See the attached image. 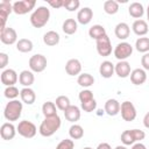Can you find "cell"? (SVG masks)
<instances>
[{"label":"cell","instance_id":"6da1fadb","mask_svg":"<svg viewBox=\"0 0 149 149\" xmlns=\"http://www.w3.org/2000/svg\"><path fill=\"white\" fill-rule=\"evenodd\" d=\"M61 125L62 120L58 115L52 118H44V120L40 125L38 133L44 137H50L61 128Z\"/></svg>","mask_w":149,"mask_h":149},{"label":"cell","instance_id":"7a4b0ae2","mask_svg":"<svg viewBox=\"0 0 149 149\" xmlns=\"http://www.w3.org/2000/svg\"><path fill=\"white\" fill-rule=\"evenodd\" d=\"M50 19V10L45 6H38L34 9L30 15V24L34 28H42L44 27Z\"/></svg>","mask_w":149,"mask_h":149},{"label":"cell","instance_id":"3957f363","mask_svg":"<svg viewBox=\"0 0 149 149\" xmlns=\"http://www.w3.org/2000/svg\"><path fill=\"white\" fill-rule=\"evenodd\" d=\"M22 109H23V102L22 101L17 100V99L9 100V102H7V105L5 106L3 116L9 122L17 121L22 114Z\"/></svg>","mask_w":149,"mask_h":149},{"label":"cell","instance_id":"277c9868","mask_svg":"<svg viewBox=\"0 0 149 149\" xmlns=\"http://www.w3.org/2000/svg\"><path fill=\"white\" fill-rule=\"evenodd\" d=\"M146 137V133L141 129H127L125 132H122L121 134V142L123 143V146H133L136 142H141L142 140H144Z\"/></svg>","mask_w":149,"mask_h":149},{"label":"cell","instance_id":"5b68a950","mask_svg":"<svg viewBox=\"0 0 149 149\" xmlns=\"http://www.w3.org/2000/svg\"><path fill=\"white\" fill-rule=\"evenodd\" d=\"M28 64H29L30 71L36 72V73H40V72H43L47 69L48 61H47V57L44 55H42V54H35V55H33L29 58Z\"/></svg>","mask_w":149,"mask_h":149},{"label":"cell","instance_id":"8992f818","mask_svg":"<svg viewBox=\"0 0 149 149\" xmlns=\"http://www.w3.org/2000/svg\"><path fill=\"white\" fill-rule=\"evenodd\" d=\"M113 54L118 61H126L133 54V45L126 41H122L115 45Z\"/></svg>","mask_w":149,"mask_h":149},{"label":"cell","instance_id":"52a82bcc","mask_svg":"<svg viewBox=\"0 0 149 149\" xmlns=\"http://www.w3.org/2000/svg\"><path fill=\"white\" fill-rule=\"evenodd\" d=\"M16 130H17L19 135H21L24 139H33L37 133L36 126L31 121H28V120L20 121L19 125L16 126Z\"/></svg>","mask_w":149,"mask_h":149},{"label":"cell","instance_id":"ba28073f","mask_svg":"<svg viewBox=\"0 0 149 149\" xmlns=\"http://www.w3.org/2000/svg\"><path fill=\"white\" fill-rule=\"evenodd\" d=\"M36 6L35 0H21L13 2V13L16 15H24L31 12Z\"/></svg>","mask_w":149,"mask_h":149},{"label":"cell","instance_id":"9c48e42d","mask_svg":"<svg viewBox=\"0 0 149 149\" xmlns=\"http://www.w3.org/2000/svg\"><path fill=\"white\" fill-rule=\"evenodd\" d=\"M120 113H121V118L127 122L134 121L136 119V115H137V112H136V108H135L134 104L128 101V100L121 102Z\"/></svg>","mask_w":149,"mask_h":149},{"label":"cell","instance_id":"30bf717a","mask_svg":"<svg viewBox=\"0 0 149 149\" xmlns=\"http://www.w3.org/2000/svg\"><path fill=\"white\" fill-rule=\"evenodd\" d=\"M0 41L6 45H12L14 43H17V34L16 30L12 27H5L0 30Z\"/></svg>","mask_w":149,"mask_h":149},{"label":"cell","instance_id":"8fae6325","mask_svg":"<svg viewBox=\"0 0 149 149\" xmlns=\"http://www.w3.org/2000/svg\"><path fill=\"white\" fill-rule=\"evenodd\" d=\"M95 47H97V52L102 57H107L112 54V43H111V40L107 35L97 40Z\"/></svg>","mask_w":149,"mask_h":149},{"label":"cell","instance_id":"7c38bea8","mask_svg":"<svg viewBox=\"0 0 149 149\" xmlns=\"http://www.w3.org/2000/svg\"><path fill=\"white\" fill-rule=\"evenodd\" d=\"M0 79H1V83H2L6 87H7V86H15V84H16L17 80H19V76H17L16 71L13 70V69H5V70L1 72Z\"/></svg>","mask_w":149,"mask_h":149},{"label":"cell","instance_id":"4fadbf2b","mask_svg":"<svg viewBox=\"0 0 149 149\" xmlns=\"http://www.w3.org/2000/svg\"><path fill=\"white\" fill-rule=\"evenodd\" d=\"M17 133L16 127L12 122H5L0 127V136L5 141H10L15 137V134Z\"/></svg>","mask_w":149,"mask_h":149},{"label":"cell","instance_id":"5bb4252c","mask_svg":"<svg viewBox=\"0 0 149 149\" xmlns=\"http://www.w3.org/2000/svg\"><path fill=\"white\" fill-rule=\"evenodd\" d=\"M65 72L69 76H79L81 72V63L77 58H71L65 64Z\"/></svg>","mask_w":149,"mask_h":149},{"label":"cell","instance_id":"9a60e30c","mask_svg":"<svg viewBox=\"0 0 149 149\" xmlns=\"http://www.w3.org/2000/svg\"><path fill=\"white\" fill-rule=\"evenodd\" d=\"M12 12H13V3H10L9 1H6V0L0 2V17H1V28H0V30L6 27L7 17Z\"/></svg>","mask_w":149,"mask_h":149},{"label":"cell","instance_id":"2e32d148","mask_svg":"<svg viewBox=\"0 0 149 149\" xmlns=\"http://www.w3.org/2000/svg\"><path fill=\"white\" fill-rule=\"evenodd\" d=\"M132 30H133V33H134L135 35L143 37V36L147 35L148 31H149L148 22L144 21V20H142V19L135 20V21L133 22V24H132Z\"/></svg>","mask_w":149,"mask_h":149},{"label":"cell","instance_id":"e0dca14e","mask_svg":"<svg viewBox=\"0 0 149 149\" xmlns=\"http://www.w3.org/2000/svg\"><path fill=\"white\" fill-rule=\"evenodd\" d=\"M129 77H130V81L134 85L139 86V85H142V84L146 83V80H147V72H146V70L137 68V69L132 70Z\"/></svg>","mask_w":149,"mask_h":149},{"label":"cell","instance_id":"ac0fdd59","mask_svg":"<svg viewBox=\"0 0 149 149\" xmlns=\"http://www.w3.org/2000/svg\"><path fill=\"white\" fill-rule=\"evenodd\" d=\"M92 17H93V10L90 7H83L77 13V21L83 26L88 24L91 22Z\"/></svg>","mask_w":149,"mask_h":149},{"label":"cell","instance_id":"d6986e66","mask_svg":"<svg viewBox=\"0 0 149 149\" xmlns=\"http://www.w3.org/2000/svg\"><path fill=\"white\" fill-rule=\"evenodd\" d=\"M99 73L102 78H111L115 73V65L109 61H104L99 66Z\"/></svg>","mask_w":149,"mask_h":149},{"label":"cell","instance_id":"ffe728a7","mask_svg":"<svg viewBox=\"0 0 149 149\" xmlns=\"http://www.w3.org/2000/svg\"><path fill=\"white\" fill-rule=\"evenodd\" d=\"M130 64L127 61H119L115 64V73L120 78H127L130 76Z\"/></svg>","mask_w":149,"mask_h":149},{"label":"cell","instance_id":"44dd1931","mask_svg":"<svg viewBox=\"0 0 149 149\" xmlns=\"http://www.w3.org/2000/svg\"><path fill=\"white\" fill-rule=\"evenodd\" d=\"M35 81V76L34 72L30 70H23L19 74V83L23 87H30Z\"/></svg>","mask_w":149,"mask_h":149},{"label":"cell","instance_id":"7402d4cb","mask_svg":"<svg viewBox=\"0 0 149 149\" xmlns=\"http://www.w3.org/2000/svg\"><path fill=\"white\" fill-rule=\"evenodd\" d=\"M20 98L21 101L26 105H33L36 100V93L33 88L30 87H23L20 91Z\"/></svg>","mask_w":149,"mask_h":149},{"label":"cell","instance_id":"603a6c76","mask_svg":"<svg viewBox=\"0 0 149 149\" xmlns=\"http://www.w3.org/2000/svg\"><path fill=\"white\" fill-rule=\"evenodd\" d=\"M114 34H115V36H116L119 40L125 41V40H127V38L129 37L130 28H129V26H128L126 22H120V23H118V24L115 26V28H114Z\"/></svg>","mask_w":149,"mask_h":149},{"label":"cell","instance_id":"cb8c5ba5","mask_svg":"<svg viewBox=\"0 0 149 149\" xmlns=\"http://www.w3.org/2000/svg\"><path fill=\"white\" fill-rule=\"evenodd\" d=\"M63 113H64L65 119H66L68 121L72 122V123L77 122V121L80 119V108H79L78 106H76V105H71V106L68 107Z\"/></svg>","mask_w":149,"mask_h":149},{"label":"cell","instance_id":"d4e9b609","mask_svg":"<svg viewBox=\"0 0 149 149\" xmlns=\"http://www.w3.org/2000/svg\"><path fill=\"white\" fill-rule=\"evenodd\" d=\"M120 102L116 99H108L105 102V112L109 116H115L116 114L120 113Z\"/></svg>","mask_w":149,"mask_h":149},{"label":"cell","instance_id":"484cf974","mask_svg":"<svg viewBox=\"0 0 149 149\" xmlns=\"http://www.w3.org/2000/svg\"><path fill=\"white\" fill-rule=\"evenodd\" d=\"M59 40H61V36L55 30H49V31H47L43 35V42L48 47H55V45H57L59 43Z\"/></svg>","mask_w":149,"mask_h":149},{"label":"cell","instance_id":"4316f807","mask_svg":"<svg viewBox=\"0 0 149 149\" xmlns=\"http://www.w3.org/2000/svg\"><path fill=\"white\" fill-rule=\"evenodd\" d=\"M128 13H129V15H130L132 17L140 20V19L143 16V14H144L143 5L140 3V2H137V1L132 2V3L129 5V7H128Z\"/></svg>","mask_w":149,"mask_h":149},{"label":"cell","instance_id":"83f0119b","mask_svg":"<svg viewBox=\"0 0 149 149\" xmlns=\"http://www.w3.org/2000/svg\"><path fill=\"white\" fill-rule=\"evenodd\" d=\"M78 29L77 21L74 19H66L62 24V30L66 35H73Z\"/></svg>","mask_w":149,"mask_h":149},{"label":"cell","instance_id":"f1b7e54d","mask_svg":"<svg viewBox=\"0 0 149 149\" xmlns=\"http://www.w3.org/2000/svg\"><path fill=\"white\" fill-rule=\"evenodd\" d=\"M106 34V29L104 28V26L101 24H93L90 29H88V36L93 40H99L101 37H104Z\"/></svg>","mask_w":149,"mask_h":149},{"label":"cell","instance_id":"f546056e","mask_svg":"<svg viewBox=\"0 0 149 149\" xmlns=\"http://www.w3.org/2000/svg\"><path fill=\"white\" fill-rule=\"evenodd\" d=\"M42 113L44 115V118H52L58 115L57 114V107L55 105V102L52 101H45L42 105Z\"/></svg>","mask_w":149,"mask_h":149},{"label":"cell","instance_id":"4dcf8cb0","mask_svg":"<svg viewBox=\"0 0 149 149\" xmlns=\"http://www.w3.org/2000/svg\"><path fill=\"white\" fill-rule=\"evenodd\" d=\"M77 83L79 86L84 87V88H87L90 86H92L94 84V77L90 73H80L77 78Z\"/></svg>","mask_w":149,"mask_h":149},{"label":"cell","instance_id":"1f68e13d","mask_svg":"<svg viewBox=\"0 0 149 149\" xmlns=\"http://www.w3.org/2000/svg\"><path fill=\"white\" fill-rule=\"evenodd\" d=\"M34 45H33V42L29 40V38H20L16 43V49L17 51L20 52H23V54H27V52H30L33 50Z\"/></svg>","mask_w":149,"mask_h":149},{"label":"cell","instance_id":"d6a6232c","mask_svg":"<svg viewBox=\"0 0 149 149\" xmlns=\"http://www.w3.org/2000/svg\"><path fill=\"white\" fill-rule=\"evenodd\" d=\"M135 49L142 54L149 52V37H139L135 42Z\"/></svg>","mask_w":149,"mask_h":149},{"label":"cell","instance_id":"836d02e7","mask_svg":"<svg viewBox=\"0 0 149 149\" xmlns=\"http://www.w3.org/2000/svg\"><path fill=\"white\" fill-rule=\"evenodd\" d=\"M104 12L108 15H114L119 12V2L115 0H107L104 2Z\"/></svg>","mask_w":149,"mask_h":149},{"label":"cell","instance_id":"e575fe53","mask_svg":"<svg viewBox=\"0 0 149 149\" xmlns=\"http://www.w3.org/2000/svg\"><path fill=\"white\" fill-rule=\"evenodd\" d=\"M69 135L72 140H79L84 136V128L80 125L73 123L70 128H69Z\"/></svg>","mask_w":149,"mask_h":149},{"label":"cell","instance_id":"d590c367","mask_svg":"<svg viewBox=\"0 0 149 149\" xmlns=\"http://www.w3.org/2000/svg\"><path fill=\"white\" fill-rule=\"evenodd\" d=\"M55 105H56V107H57L59 111L64 112L68 107H70V106H71V102H70L69 97H66V95H59V97H57V98H56Z\"/></svg>","mask_w":149,"mask_h":149},{"label":"cell","instance_id":"8d00e7d4","mask_svg":"<svg viewBox=\"0 0 149 149\" xmlns=\"http://www.w3.org/2000/svg\"><path fill=\"white\" fill-rule=\"evenodd\" d=\"M3 95L9 100H15L20 95V91L16 86H7L3 91Z\"/></svg>","mask_w":149,"mask_h":149},{"label":"cell","instance_id":"74e56055","mask_svg":"<svg viewBox=\"0 0 149 149\" xmlns=\"http://www.w3.org/2000/svg\"><path fill=\"white\" fill-rule=\"evenodd\" d=\"M80 107L84 112L91 113L97 108V101H95V99H92V100H88L85 102H80Z\"/></svg>","mask_w":149,"mask_h":149},{"label":"cell","instance_id":"f35d334b","mask_svg":"<svg viewBox=\"0 0 149 149\" xmlns=\"http://www.w3.org/2000/svg\"><path fill=\"white\" fill-rule=\"evenodd\" d=\"M80 1L79 0H66L64 1V8L69 12H74L79 8Z\"/></svg>","mask_w":149,"mask_h":149},{"label":"cell","instance_id":"ab89813d","mask_svg":"<svg viewBox=\"0 0 149 149\" xmlns=\"http://www.w3.org/2000/svg\"><path fill=\"white\" fill-rule=\"evenodd\" d=\"M78 98H79V101H80V102H85V101H88V100L94 99L93 92H92L91 90H87V88L80 91L79 94H78Z\"/></svg>","mask_w":149,"mask_h":149},{"label":"cell","instance_id":"60d3db41","mask_svg":"<svg viewBox=\"0 0 149 149\" xmlns=\"http://www.w3.org/2000/svg\"><path fill=\"white\" fill-rule=\"evenodd\" d=\"M73 148H74V142L72 139L62 140L56 147V149H73Z\"/></svg>","mask_w":149,"mask_h":149},{"label":"cell","instance_id":"b9f144b4","mask_svg":"<svg viewBox=\"0 0 149 149\" xmlns=\"http://www.w3.org/2000/svg\"><path fill=\"white\" fill-rule=\"evenodd\" d=\"M9 62V57L6 52H0V69L5 70V68L8 65Z\"/></svg>","mask_w":149,"mask_h":149},{"label":"cell","instance_id":"7bdbcfd3","mask_svg":"<svg viewBox=\"0 0 149 149\" xmlns=\"http://www.w3.org/2000/svg\"><path fill=\"white\" fill-rule=\"evenodd\" d=\"M141 65H142L143 70L149 71V52L143 54V56L141 57Z\"/></svg>","mask_w":149,"mask_h":149},{"label":"cell","instance_id":"ee69618b","mask_svg":"<svg viewBox=\"0 0 149 149\" xmlns=\"http://www.w3.org/2000/svg\"><path fill=\"white\" fill-rule=\"evenodd\" d=\"M48 3L52 8H61L64 7V0H56V1H48Z\"/></svg>","mask_w":149,"mask_h":149},{"label":"cell","instance_id":"f6af8a7d","mask_svg":"<svg viewBox=\"0 0 149 149\" xmlns=\"http://www.w3.org/2000/svg\"><path fill=\"white\" fill-rule=\"evenodd\" d=\"M130 149H147V147H146L143 143H141V142H136V143H134V144L132 146Z\"/></svg>","mask_w":149,"mask_h":149},{"label":"cell","instance_id":"bcb514c9","mask_svg":"<svg viewBox=\"0 0 149 149\" xmlns=\"http://www.w3.org/2000/svg\"><path fill=\"white\" fill-rule=\"evenodd\" d=\"M97 149H112V147H111L107 142H101V143L98 144Z\"/></svg>","mask_w":149,"mask_h":149},{"label":"cell","instance_id":"7dc6e473","mask_svg":"<svg viewBox=\"0 0 149 149\" xmlns=\"http://www.w3.org/2000/svg\"><path fill=\"white\" fill-rule=\"evenodd\" d=\"M143 126L149 129V112H147L144 118H143Z\"/></svg>","mask_w":149,"mask_h":149},{"label":"cell","instance_id":"c3c4849f","mask_svg":"<svg viewBox=\"0 0 149 149\" xmlns=\"http://www.w3.org/2000/svg\"><path fill=\"white\" fill-rule=\"evenodd\" d=\"M114 149H127V147L126 146H116Z\"/></svg>","mask_w":149,"mask_h":149},{"label":"cell","instance_id":"681fc988","mask_svg":"<svg viewBox=\"0 0 149 149\" xmlns=\"http://www.w3.org/2000/svg\"><path fill=\"white\" fill-rule=\"evenodd\" d=\"M147 19H148V21H149V5H148V7H147Z\"/></svg>","mask_w":149,"mask_h":149},{"label":"cell","instance_id":"f907efd6","mask_svg":"<svg viewBox=\"0 0 149 149\" xmlns=\"http://www.w3.org/2000/svg\"><path fill=\"white\" fill-rule=\"evenodd\" d=\"M83 149H93V148H91V147H85V148H83Z\"/></svg>","mask_w":149,"mask_h":149}]
</instances>
